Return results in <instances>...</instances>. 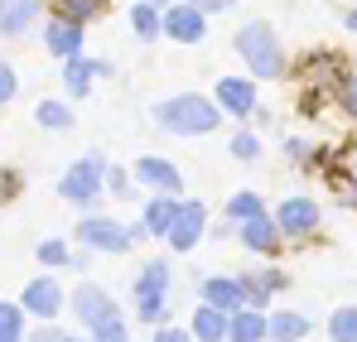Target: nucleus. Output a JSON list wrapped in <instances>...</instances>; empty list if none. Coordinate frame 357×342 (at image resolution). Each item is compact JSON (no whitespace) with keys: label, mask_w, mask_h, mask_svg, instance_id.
I'll return each instance as SVG.
<instances>
[{"label":"nucleus","mask_w":357,"mask_h":342,"mask_svg":"<svg viewBox=\"0 0 357 342\" xmlns=\"http://www.w3.org/2000/svg\"><path fill=\"white\" fill-rule=\"evenodd\" d=\"M20 309H29V313H39V318H59V309H63L59 280H29L24 294H20Z\"/></svg>","instance_id":"nucleus-9"},{"label":"nucleus","mask_w":357,"mask_h":342,"mask_svg":"<svg viewBox=\"0 0 357 342\" xmlns=\"http://www.w3.org/2000/svg\"><path fill=\"white\" fill-rule=\"evenodd\" d=\"M241 241H246L251 251H266V256H271V251L280 246V227L266 222V217H246V222H241Z\"/></svg>","instance_id":"nucleus-18"},{"label":"nucleus","mask_w":357,"mask_h":342,"mask_svg":"<svg viewBox=\"0 0 357 342\" xmlns=\"http://www.w3.org/2000/svg\"><path fill=\"white\" fill-rule=\"evenodd\" d=\"M107 0H54V20H68V24H87L102 15Z\"/></svg>","instance_id":"nucleus-21"},{"label":"nucleus","mask_w":357,"mask_h":342,"mask_svg":"<svg viewBox=\"0 0 357 342\" xmlns=\"http://www.w3.org/2000/svg\"><path fill=\"white\" fill-rule=\"evenodd\" d=\"M39 261H44V265H68V246H63V241H44V246H39Z\"/></svg>","instance_id":"nucleus-30"},{"label":"nucleus","mask_w":357,"mask_h":342,"mask_svg":"<svg viewBox=\"0 0 357 342\" xmlns=\"http://www.w3.org/2000/svg\"><path fill=\"white\" fill-rule=\"evenodd\" d=\"M348 29H357V10H353V15H348Z\"/></svg>","instance_id":"nucleus-40"},{"label":"nucleus","mask_w":357,"mask_h":342,"mask_svg":"<svg viewBox=\"0 0 357 342\" xmlns=\"http://www.w3.org/2000/svg\"><path fill=\"white\" fill-rule=\"evenodd\" d=\"M15 342H20V338H15Z\"/></svg>","instance_id":"nucleus-41"},{"label":"nucleus","mask_w":357,"mask_h":342,"mask_svg":"<svg viewBox=\"0 0 357 342\" xmlns=\"http://www.w3.org/2000/svg\"><path fill=\"white\" fill-rule=\"evenodd\" d=\"M44 44H49V49H54L59 58H77V49H82V24L49 20V29H44Z\"/></svg>","instance_id":"nucleus-16"},{"label":"nucleus","mask_w":357,"mask_h":342,"mask_svg":"<svg viewBox=\"0 0 357 342\" xmlns=\"http://www.w3.org/2000/svg\"><path fill=\"white\" fill-rule=\"evenodd\" d=\"M237 54L246 58V68L256 72V77H280L285 72V54H280V44H275V34H271V24H246L237 34Z\"/></svg>","instance_id":"nucleus-2"},{"label":"nucleus","mask_w":357,"mask_h":342,"mask_svg":"<svg viewBox=\"0 0 357 342\" xmlns=\"http://www.w3.org/2000/svg\"><path fill=\"white\" fill-rule=\"evenodd\" d=\"M102 178H107V160H102V155H82V160H77V164L59 178V193L68 198V203L87 208V203H97Z\"/></svg>","instance_id":"nucleus-3"},{"label":"nucleus","mask_w":357,"mask_h":342,"mask_svg":"<svg viewBox=\"0 0 357 342\" xmlns=\"http://www.w3.org/2000/svg\"><path fill=\"white\" fill-rule=\"evenodd\" d=\"M218 102H222L227 111H237V116H251V107H256V87H251L246 77H222V82H218Z\"/></svg>","instance_id":"nucleus-15"},{"label":"nucleus","mask_w":357,"mask_h":342,"mask_svg":"<svg viewBox=\"0 0 357 342\" xmlns=\"http://www.w3.org/2000/svg\"><path fill=\"white\" fill-rule=\"evenodd\" d=\"M155 116H160V125L174 130V135H208V130L222 125V111H218L208 97H198V92H183V97L160 102Z\"/></svg>","instance_id":"nucleus-1"},{"label":"nucleus","mask_w":357,"mask_h":342,"mask_svg":"<svg viewBox=\"0 0 357 342\" xmlns=\"http://www.w3.org/2000/svg\"><path fill=\"white\" fill-rule=\"evenodd\" d=\"M135 178L150 183V188H160V193H178V188H183L178 169L169 164V160H160V155H145V160L135 164Z\"/></svg>","instance_id":"nucleus-11"},{"label":"nucleus","mask_w":357,"mask_h":342,"mask_svg":"<svg viewBox=\"0 0 357 342\" xmlns=\"http://www.w3.org/2000/svg\"><path fill=\"white\" fill-rule=\"evenodd\" d=\"M328 183H333V193H338L348 208H357V178H338V173H328Z\"/></svg>","instance_id":"nucleus-31"},{"label":"nucleus","mask_w":357,"mask_h":342,"mask_svg":"<svg viewBox=\"0 0 357 342\" xmlns=\"http://www.w3.org/2000/svg\"><path fill=\"white\" fill-rule=\"evenodd\" d=\"M39 125H44V130H68V125H73V111H68V107H63V102H39Z\"/></svg>","instance_id":"nucleus-24"},{"label":"nucleus","mask_w":357,"mask_h":342,"mask_svg":"<svg viewBox=\"0 0 357 342\" xmlns=\"http://www.w3.org/2000/svg\"><path fill=\"white\" fill-rule=\"evenodd\" d=\"M29 342H73V338H68V333H59V328H39Z\"/></svg>","instance_id":"nucleus-37"},{"label":"nucleus","mask_w":357,"mask_h":342,"mask_svg":"<svg viewBox=\"0 0 357 342\" xmlns=\"http://www.w3.org/2000/svg\"><path fill=\"white\" fill-rule=\"evenodd\" d=\"M333 164H338V169H333L338 178H357V135L338 150V155H333Z\"/></svg>","instance_id":"nucleus-28"},{"label":"nucleus","mask_w":357,"mask_h":342,"mask_svg":"<svg viewBox=\"0 0 357 342\" xmlns=\"http://www.w3.org/2000/svg\"><path fill=\"white\" fill-rule=\"evenodd\" d=\"M130 29H135L140 39H155V34H160V10H155L150 0H140V5L130 10Z\"/></svg>","instance_id":"nucleus-23"},{"label":"nucleus","mask_w":357,"mask_h":342,"mask_svg":"<svg viewBox=\"0 0 357 342\" xmlns=\"http://www.w3.org/2000/svg\"><path fill=\"white\" fill-rule=\"evenodd\" d=\"M174 212H178L174 193H165V198H155V203L145 208V231H155V236H165V231H169V222H174Z\"/></svg>","instance_id":"nucleus-22"},{"label":"nucleus","mask_w":357,"mask_h":342,"mask_svg":"<svg viewBox=\"0 0 357 342\" xmlns=\"http://www.w3.org/2000/svg\"><path fill=\"white\" fill-rule=\"evenodd\" d=\"M227 338L232 342H261L266 338V313L261 309H232L227 313Z\"/></svg>","instance_id":"nucleus-13"},{"label":"nucleus","mask_w":357,"mask_h":342,"mask_svg":"<svg viewBox=\"0 0 357 342\" xmlns=\"http://www.w3.org/2000/svg\"><path fill=\"white\" fill-rule=\"evenodd\" d=\"M39 10L44 0H0V34H24Z\"/></svg>","instance_id":"nucleus-12"},{"label":"nucleus","mask_w":357,"mask_h":342,"mask_svg":"<svg viewBox=\"0 0 357 342\" xmlns=\"http://www.w3.org/2000/svg\"><path fill=\"white\" fill-rule=\"evenodd\" d=\"M10 97H15V68L0 63V102H10Z\"/></svg>","instance_id":"nucleus-34"},{"label":"nucleus","mask_w":357,"mask_h":342,"mask_svg":"<svg viewBox=\"0 0 357 342\" xmlns=\"http://www.w3.org/2000/svg\"><path fill=\"white\" fill-rule=\"evenodd\" d=\"M256 285L266 289V294H275V289H285V285H290V280H285L280 270H266V275H256Z\"/></svg>","instance_id":"nucleus-33"},{"label":"nucleus","mask_w":357,"mask_h":342,"mask_svg":"<svg viewBox=\"0 0 357 342\" xmlns=\"http://www.w3.org/2000/svg\"><path fill=\"white\" fill-rule=\"evenodd\" d=\"M73 309H77V318L87 323V328H107V323H116V299L107 294V289L97 285H82L77 294H73Z\"/></svg>","instance_id":"nucleus-6"},{"label":"nucleus","mask_w":357,"mask_h":342,"mask_svg":"<svg viewBox=\"0 0 357 342\" xmlns=\"http://www.w3.org/2000/svg\"><path fill=\"white\" fill-rule=\"evenodd\" d=\"M160 29L178 39V44H198L203 39V10H193V5H169L165 15H160Z\"/></svg>","instance_id":"nucleus-8"},{"label":"nucleus","mask_w":357,"mask_h":342,"mask_svg":"<svg viewBox=\"0 0 357 342\" xmlns=\"http://www.w3.org/2000/svg\"><path fill=\"white\" fill-rule=\"evenodd\" d=\"M232 155H237V160H256V155H261V140H256L251 130H241L237 140H232Z\"/></svg>","instance_id":"nucleus-29"},{"label":"nucleus","mask_w":357,"mask_h":342,"mask_svg":"<svg viewBox=\"0 0 357 342\" xmlns=\"http://www.w3.org/2000/svg\"><path fill=\"white\" fill-rule=\"evenodd\" d=\"M193 10H222V5H232V0H188Z\"/></svg>","instance_id":"nucleus-39"},{"label":"nucleus","mask_w":357,"mask_h":342,"mask_svg":"<svg viewBox=\"0 0 357 342\" xmlns=\"http://www.w3.org/2000/svg\"><path fill=\"white\" fill-rule=\"evenodd\" d=\"M107 72V63H92V58H68V72H63V87L73 92V97H87L92 92V82Z\"/></svg>","instance_id":"nucleus-14"},{"label":"nucleus","mask_w":357,"mask_h":342,"mask_svg":"<svg viewBox=\"0 0 357 342\" xmlns=\"http://www.w3.org/2000/svg\"><path fill=\"white\" fill-rule=\"evenodd\" d=\"M227 212H232L237 222H246V217H261V198H256V193H237V198L227 203Z\"/></svg>","instance_id":"nucleus-27"},{"label":"nucleus","mask_w":357,"mask_h":342,"mask_svg":"<svg viewBox=\"0 0 357 342\" xmlns=\"http://www.w3.org/2000/svg\"><path fill=\"white\" fill-rule=\"evenodd\" d=\"M20 328H24L20 304H5V299H0V342H15V338H20Z\"/></svg>","instance_id":"nucleus-26"},{"label":"nucleus","mask_w":357,"mask_h":342,"mask_svg":"<svg viewBox=\"0 0 357 342\" xmlns=\"http://www.w3.org/2000/svg\"><path fill=\"white\" fill-rule=\"evenodd\" d=\"M92 342H126V328H121V318H116V323H107V328H92Z\"/></svg>","instance_id":"nucleus-32"},{"label":"nucleus","mask_w":357,"mask_h":342,"mask_svg":"<svg viewBox=\"0 0 357 342\" xmlns=\"http://www.w3.org/2000/svg\"><path fill=\"white\" fill-rule=\"evenodd\" d=\"M193 338L198 342H222L227 338V313L213 309V304H203V309L193 313Z\"/></svg>","instance_id":"nucleus-19"},{"label":"nucleus","mask_w":357,"mask_h":342,"mask_svg":"<svg viewBox=\"0 0 357 342\" xmlns=\"http://www.w3.org/2000/svg\"><path fill=\"white\" fill-rule=\"evenodd\" d=\"M165 289H169V265L165 261H150L135 280V313L145 323H160L165 318Z\"/></svg>","instance_id":"nucleus-4"},{"label":"nucleus","mask_w":357,"mask_h":342,"mask_svg":"<svg viewBox=\"0 0 357 342\" xmlns=\"http://www.w3.org/2000/svg\"><path fill=\"white\" fill-rule=\"evenodd\" d=\"M304 333H309L304 313H275V318H266V338H275V342H299Z\"/></svg>","instance_id":"nucleus-20"},{"label":"nucleus","mask_w":357,"mask_h":342,"mask_svg":"<svg viewBox=\"0 0 357 342\" xmlns=\"http://www.w3.org/2000/svg\"><path fill=\"white\" fill-rule=\"evenodd\" d=\"M10 193H20V173H15V169H0V203H5Z\"/></svg>","instance_id":"nucleus-35"},{"label":"nucleus","mask_w":357,"mask_h":342,"mask_svg":"<svg viewBox=\"0 0 357 342\" xmlns=\"http://www.w3.org/2000/svg\"><path fill=\"white\" fill-rule=\"evenodd\" d=\"M203 304H213V309H222V313H232L241 309L246 299H241V280H203Z\"/></svg>","instance_id":"nucleus-17"},{"label":"nucleus","mask_w":357,"mask_h":342,"mask_svg":"<svg viewBox=\"0 0 357 342\" xmlns=\"http://www.w3.org/2000/svg\"><path fill=\"white\" fill-rule=\"evenodd\" d=\"M275 227L285 231V236H309V231L319 227V208H314L309 198H290V203H280Z\"/></svg>","instance_id":"nucleus-10"},{"label":"nucleus","mask_w":357,"mask_h":342,"mask_svg":"<svg viewBox=\"0 0 357 342\" xmlns=\"http://www.w3.org/2000/svg\"><path fill=\"white\" fill-rule=\"evenodd\" d=\"M77 236H82L92 251H112V256H121V251L130 246V227H121L112 217H87V222L77 227Z\"/></svg>","instance_id":"nucleus-7"},{"label":"nucleus","mask_w":357,"mask_h":342,"mask_svg":"<svg viewBox=\"0 0 357 342\" xmlns=\"http://www.w3.org/2000/svg\"><path fill=\"white\" fill-rule=\"evenodd\" d=\"M203 222H208V208L188 198V203H178L174 222H169V231H165V241H169L174 251H193L198 236H203Z\"/></svg>","instance_id":"nucleus-5"},{"label":"nucleus","mask_w":357,"mask_h":342,"mask_svg":"<svg viewBox=\"0 0 357 342\" xmlns=\"http://www.w3.org/2000/svg\"><path fill=\"white\" fill-rule=\"evenodd\" d=\"M155 342H193V333H183V328H160Z\"/></svg>","instance_id":"nucleus-36"},{"label":"nucleus","mask_w":357,"mask_h":342,"mask_svg":"<svg viewBox=\"0 0 357 342\" xmlns=\"http://www.w3.org/2000/svg\"><path fill=\"white\" fill-rule=\"evenodd\" d=\"M343 102H348V111L357 116V77H348V82H343Z\"/></svg>","instance_id":"nucleus-38"},{"label":"nucleus","mask_w":357,"mask_h":342,"mask_svg":"<svg viewBox=\"0 0 357 342\" xmlns=\"http://www.w3.org/2000/svg\"><path fill=\"white\" fill-rule=\"evenodd\" d=\"M328 333H333V342H357V309H338L328 318Z\"/></svg>","instance_id":"nucleus-25"}]
</instances>
